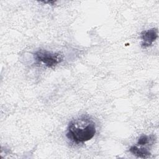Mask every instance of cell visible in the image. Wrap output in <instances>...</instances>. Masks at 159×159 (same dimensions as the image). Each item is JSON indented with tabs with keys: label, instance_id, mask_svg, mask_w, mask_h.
<instances>
[{
	"label": "cell",
	"instance_id": "cell-2",
	"mask_svg": "<svg viewBox=\"0 0 159 159\" xmlns=\"http://www.w3.org/2000/svg\"><path fill=\"white\" fill-rule=\"evenodd\" d=\"M34 57L37 61L43 64L48 68L55 66L63 60V56L61 54L43 49L35 52Z\"/></svg>",
	"mask_w": 159,
	"mask_h": 159
},
{
	"label": "cell",
	"instance_id": "cell-4",
	"mask_svg": "<svg viewBox=\"0 0 159 159\" xmlns=\"http://www.w3.org/2000/svg\"><path fill=\"white\" fill-rule=\"evenodd\" d=\"M129 151L133 155H135L137 157L142 158H148L151 153L148 150V149L143 147H139L136 145H133L129 148Z\"/></svg>",
	"mask_w": 159,
	"mask_h": 159
},
{
	"label": "cell",
	"instance_id": "cell-3",
	"mask_svg": "<svg viewBox=\"0 0 159 159\" xmlns=\"http://www.w3.org/2000/svg\"><path fill=\"white\" fill-rule=\"evenodd\" d=\"M158 38V30L152 28L147 30H143L141 33V46L145 48L150 47Z\"/></svg>",
	"mask_w": 159,
	"mask_h": 159
},
{
	"label": "cell",
	"instance_id": "cell-5",
	"mask_svg": "<svg viewBox=\"0 0 159 159\" xmlns=\"http://www.w3.org/2000/svg\"><path fill=\"white\" fill-rule=\"evenodd\" d=\"M150 140V136H148L146 135H142L139 137L138 142H137V144L140 146L145 145L149 142Z\"/></svg>",
	"mask_w": 159,
	"mask_h": 159
},
{
	"label": "cell",
	"instance_id": "cell-1",
	"mask_svg": "<svg viewBox=\"0 0 159 159\" xmlns=\"http://www.w3.org/2000/svg\"><path fill=\"white\" fill-rule=\"evenodd\" d=\"M96 132L95 122L89 117L83 116L69 123L66 135L71 141L80 143L91 140Z\"/></svg>",
	"mask_w": 159,
	"mask_h": 159
}]
</instances>
